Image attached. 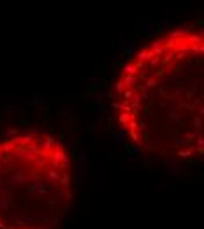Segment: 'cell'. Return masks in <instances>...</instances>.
<instances>
[{
	"label": "cell",
	"mask_w": 204,
	"mask_h": 229,
	"mask_svg": "<svg viewBox=\"0 0 204 229\" xmlns=\"http://www.w3.org/2000/svg\"><path fill=\"white\" fill-rule=\"evenodd\" d=\"M113 109L141 150L204 159V30L180 27L135 51L114 81Z\"/></svg>",
	"instance_id": "1"
},
{
	"label": "cell",
	"mask_w": 204,
	"mask_h": 229,
	"mask_svg": "<svg viewBox=\"0 0 204 229\" xmlns=\"http://www.w3.org/2000/svg\"><path fill=\"white\" fill-rule=\"evenodd\" d=\"M72 160L48 132L0 137V229H56L74 196Z\"/></svg>",
	"instance_id": "2"
}]
</instances>
